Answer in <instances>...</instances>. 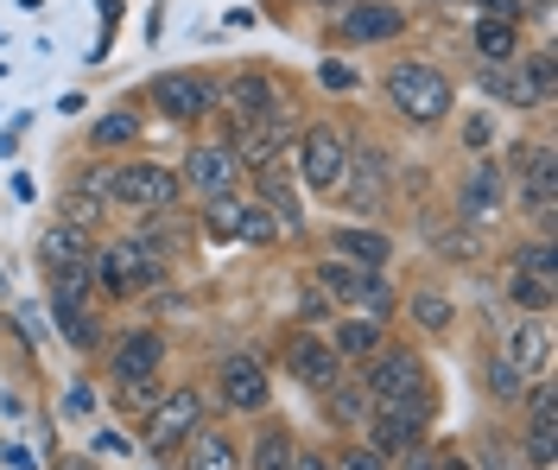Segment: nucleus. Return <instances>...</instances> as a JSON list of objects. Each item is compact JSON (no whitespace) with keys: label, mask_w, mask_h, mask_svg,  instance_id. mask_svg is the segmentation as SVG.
<instances>
[{"label":"nucleus","mask_w":558,"mask_h":470,"mask_svg":"<svg viewBox=\"0 0 558 470\" xmlns=\"http://www.w3.org/2000/svg\"><path fill=\"white\" fill-rule=\"evenodd\" d=\"M387 103H393L400 121L432 128V121L451 115V76L438 71V64H425V58H407V64L387 71Z\"/></svg>","instance_id":"nucleus-1"},{"label":"nucleus","mask_w":558,"mask_h":470,"mask_svg":"<svg viewBox=\"0 0 558 470\" xmlns=\"http://www.w3.org/2000/svg\"><path fill=\"white\" fill-rule=\"evenodd\" d=\"M317 287H324V299H343V305H355V312H368L375 325H381L387 312H393V292H387L381 267H355V261H324V267H317Z\"/></svg>","instance_id":"nucleus-2"},{"label":"nucleus","mask_w":558,"mask_h":470,"mask_svg":"<svg viewBox=\"0 0 558 470\" xmlns=\"http://www.w3.org/2000/svg\"><path fill=\"white\" fill-rule=\"evenodd\" d=\"M362 395L375 400V407L425 400V362H418L413 350H375V362H368V382H362Z\"/></svg>","instance_id":"nucleus-3"},{"label":"nucleus","mask_w":558,"mask_h":470,"mask_svg":"<svg viewBox=\"0 0 558 470\" xmlns=\"http://www.w3.org/2000/svg\"><path fill=\"white\" fill-rule=\"evenodd\" d=\"M108 197H114V204H128V210H166V204H178V172H172V166H153V159L114 166Z\"/></svg>","instance_id":"nucleus-4"},{"label":"nucleus","mask_w":558,"mask_h":470,"mask_svg":"<svg viewBox=\"0 0 558 470\" xmlns=\"http://www.w3.org/2000/svg\"><path fill=\"white\" fill-rule=\"evenodd\" d=\"M197 426H204V395H197V388H172V395H159L146 407V445H153V451L184 445Z\"/></svg>","instance_id":"nucleus-5"},{"label":"nucleus","mask_w":558,"mask_h":470,"mask_svg":"<svg viewBox=\"0 0 558 470\" xmlns=\"http://www.w3.org/2000/svg\"><path fill=\"white\" fill-rule=\"evenodd\" d=\"M349 179V141L337 128H312L299 141V184L305 191H337Z\"/></svg>","instance_id":"nucleus-6"},{"label":"nucleus","mask_w":558,"mask_h":470,"mask_svg":"<svg viewBox=\"0 0 558 470\" xmlns=\"http://www.w3.org/2000/svg\"><path fill=\"white\" fill-rule=\"evenodd\" d=\"M153 109L166 115V121H204V115L216 109V83H209V76H191V71L159 76V83H153Z\"/></svg>","instance_id":"nucleus-7"},{"label":"nucleus","mask_w":558,"mask_h":470,"mask_svg":"<svg viewBox=\"0 0 558 470\" xmlns=\"http://www.w3.org/2000/svg\"><path fill=\"white\" fill-rule=\"evenodd\" d=\"M501 204H508V179H501V166H488V159H476L470 172H463V191H457V210H463V222H495L501 217Z\"/></svg>","instance_id":"nucleus-8"},{"label":"nucleus","mask_w":558,"mask_h":470,"mask_svg":"<svg viewBox=\"0 0 558 470\" xmlns=\"http://www.w3.org/2000/svg\"><path fill=\"white\" fill-rule=\"evenodd\" d=\"M159 362H166L159 330H128V337L108 350V375L128 388V382H153V375H159Z\"/></svg>","instance_id":"nucleus-9"},{"label":"nucleus","mask_w":558,"mask_h":470,"mask_svg":"<svg viewBox=\"0 0 558 470\" xmlns=\"http://www.w3.org/2000/svg\"><path fill=\"white\" fill-rule=\"evenodd\" d=\"M286 369H292V382H305V388L324 395V388L343 375V357H337L324 337H305V330H299V337H286Z\"/></svg>","instance_id":"nucleus-10"},{"label":"nucleus","mask_w":558,"mask_h":470,"mask_svg":"<svg viewBox=\"0 0 558 470\" xmlns=\"http://www.w3.org/2000/svg\"><path fill=\"white\" fill-rule=\"evenodd\" d=\"M407 26V13L400 7H387V0H349L343 20H337V33L355 38V45H381V38H400Z\"/></svg>","instance_id":"nucleus-11"},{"label":"nucleus","mask_w":558,"mask_h":470,"mask_svg":"<svg viewBox=\"0 0 558 470\" xmlns=\"http://www.w3.org/2000/svg\"><path fill=\"white\" fill-rule=\"evenodd\" d=\"M178 184H191V191H204V197H229V191H235V153H229V146H191Z\"/></svg>","instance_id":"nucleus-12"},{"label":"nucleus","mask_w":558,"mask_h":470,"mask_svg":"<svg viewBox=\"0 0 558 470\" xmlns=\"http://www.w3.org/2000/svg\"><path fill=\"white\" fill-rule=\"evenodd\" d=\"M425 438V400H400L375 413V451H418Z\"/></svg>","instance_id":"nucleus-13"},{"label":"nucleus","mask_w":558,"mask_h":470,"mask_svg":"<svg viewBox=\"0 0 558 470\" xmlns=\"http://www.w3.org/2000/svg\"><path fill=\"white\" fill-rule=\"evenodd\" d=\"M222 400H229L235 413H260V407H267V369H260V357L222 362Z\"/></svg>","instance_id":"nucleus-14"},{"label":"nucleus","mask_w":558,"mask_h":470,"mask_svg":"<svg viewBox=\"0 0 558 470\" xmlns=\"http://www.w3.org/2000/svg\"><path fill=\"white\" fill-rule=\"evenodd\" d=\"M286 141H292V121H286V115H260V121H247V134H242V159L267 172Z\"/></svg>","instance_id":"nucleus-15"},{"label":"nucleus","mask_w":558,"mask_h":470,"mask_svg":"<svg viewBox=\"0 0 558 470\" xmlns=\"http://www.w3.org/2000/svg\"><path fill=\"white\" fill-rule=\"evenodd\" d=\"M521 197H526V210H533V222L553 229V153L546 146L521 166Z\"/></svg>","instance_id":"nucleus-16"},{"label":"nucleus","mask_w":558,"mask_h":470,"mask_svg":"<svg viewBox=\"0 0 558 470\" xmlns=\"http://www.w3.org/2000/svg\"><path fill=\"white\" fill-rule=\"evenodd\" d=\"M229 109H235V121H260V115H274V83L260 71H242L235 83H229Z\"/></svg>","instance_id":"nucleus-17"},{"label":"nucleus","mask_w":558,"mask_h":470,"mask_svg":"<svg viewBox=\"0 0 558 470\" xmlns=\"http://www.w3.org/2000/svg\"><path fill=\"white\" fill-rule=\"evenodd\" d=\"M89 254H96L89 229H76V222L45 229V261H51V267H89Z\"/></svg>","instance_id":"nucleus-18"},{"label":"nucleus","mask_w":558,"mask_h":470,"mask_svg":"<svg viewBox=\"0 0 558 470\" xmlns=\"http://www.w3.org/2000/svg\"><path fill=\"white\" fill-rule=\"evenodd\" d=\"M387 254H393V242H387L381 229H337V261H355V267H387Z\"/></svg>","instance_id":"nucleus-19"},{"label":"nucleus","mask_w":558,"mask_h":470,"mask_svg":"<svg viewBox=\"0 0 558 470\" xmlns=\"http://www.w3.org/2000/svg\"><path fill=\"white\" fill-rule=\"evenodd\" d=\"M242 458H235V445L222 433H191V458H184V470H235Z\"/></svg>","instance_id":"nucleus-20"},{"label":"nucleus","mask_w":558,"mask_h":470,"mask_svg":"<svg viewBox=\"0 0 558 470\" xmlns=\"http://www.w3.org/2000/svg\"><path fill=\"white\" fill-rule=\"evenodd\" d=\"M324 400H330V420H337V426L368 420V395H362V382H349V375H337V382L324 388Z\"/></svg>","instance_id":"nucleus-21"},{"label":"nucleus","mask_w":558,"mask_h":470,"mask_svg":"<svg viewBox=\"0 0 558 470\" xmlns=\"http://www.w3.org/2000/svg\"><path fill=\"white\" fill-rule=\"evenodd\" d=\"M330 350H337V357H375V350H381V325H375V318H343Z\"/></svg>","instance_id":"nucleus-22"},{"label":"nucleus","mask_w":558,"mask_h":470,"mask_svg":"<svg viewBox=\"0 0 558 470\" xmlns=\"http://www.w3.org/2000/svg\"><path fill=\"white\" fill-rule=\"evenodd\" d=\"M488 395L501 400V407H514L526 395V369L514 357H488Z\"/></svg>","instance_id":"nucleus-23"},{"label":"nucleus","mask_w":558,"mask_h":470,"mask_svg":"<svg viewBox=\"0 0 558 470\" xmlns=\"http://www.w3.org/2000/svg\"><path fill=\"white\" fill-rule=\"evenodd\" d=\"M514 45H521V20H483V26H476V51L495 58V64L514 58Z\"/></svg>","instance_id":"nucleus-24"},{"label":"nucleus","mask_w":558,"mask_h":470,"mask_svg":"<svg viewBox=\"0 0 558 470\" xmlns=\"http://www.w3.org/2000/svg\"><path fill=\"white\" fill-rule=\"evenodd\" d=\"M83 299H89V267H51V305L83 312Z\"/></svg>","instance_id":"nucleus-25"},{"label":"nucleus","mask_w":558,"mask_h":470,"mask_svg":"<svg viewBox=\"0 0 558 470\" xmlns=\"http://www.w3.org/2000/svg\"><path fill=\"white\" fill-rule=\"evenodd\" d=\"M508 299L526 305L533 318H546V305H553V280H546V274H514V280H508Z\"/></svg>","instance_id":"nucleus-26"},{"label":"nucleus","mask_w":558,"mask_h":470,"mask_svg":"<svg viewBox=\"0 0 558 470\" xmlns=\"http://www.w3.org/2000/svg\"><path fill=\"white\" fill-rule=\"evenodd\" d=\"M413 318H418V330H432V337H445L451 330V299L445 292H413Z\"/></svg>","instance_id":"nucleus-27"},{"label":"nucleus","mask_w":558,"mask_h":470,"mask_svg":"<svg viewBox=\"0 0 558 470\" xmlns=\"http://www.w3.org/2000/svg\"><path fill=\"white\" fill-rule=\"evenodd\" d=\"M521 76H526V89H533V103H546L553 96V51H533L521 64Z\"/></svg>","instance_id":"nucleus-28"},{"label":"nucleus","mask_w":558,"mask_h":470,"mask_svg":"<svg viewBox=\"0 0 558 470\" xmlns=\"http://www.w3.org/2000/svg\"><path fill=\"white\" fill-rule=\"evenodd\" d=\"M134 134H140V121L128 109H114L108 121H96V146H128Z\"/></svg>","instance_id":"nucleus-29"},{"label":"nucleus","mask_w":558,"mask_h":470,"mask_svg":"<svg viewBox=\"0 0 558 470\" xmlns=\"http://www.w3.org/2000/svg\"><path fill=\"white\" fill-rule=\"evenodd\" d=\"M292 451H299V445H292L286 433H267L260 438V451H254V470H286L292 465Z\"/></svg>","instance_id":"nucleus-30"},{"label":"nucleus","mask_w":558,"mask_h":470,"mask_svg":"<svg viewBox=\"0 0 558 470\" xmlns=\"http://www.w3.org/2000/svg\"><path fill=\"white\" fill-rule=\"evenodd\" d=\"M260 197H267V204H274V210H279V217H286V222H299V197H292L286 184H274V179H267V172H260Z\"/></svg>","instance_id":"nucleus-31"},{"label":"nucleus","mask_w":558,"mask_h":470,"mask_svg":"<svg viewBox=\"0 0 558 470\" xmlns=\"http://www.w3.org/2000/svg\"><path fill=\"white\" fill-rule=\"evenodd\" d=\"M514 274H546V280H553V249H546V242L521 249V254H514Z\"/></svg>","instance_id":"nucleus-32"},{"label":"nucleus","mask_w":558,"mask_h":470,"mask_svg":"<svg viewBox=\"0 0 558 470\" xmlns=\"http://www.w3.org/2000/svg\"><path fill=\"white\" fill-rule=\"evenodd\" d=\"M330 470H387V465H381V451H375V445H368V451H362V445H349Z\"/></svg>","instance_id":"nucleus-33"},{"label":"nucleus","mask_w":558,"mask_h":470,"mask_svg":"<svg viewBox=\"0 0 558 470\" xmlns=\"http://www.w3.org/2000/svg\"><path fill=\"white\" fill-rule=\"evenodd\" d=\"M476 7H488V20H521V0H476Z\"/></svg>","instance_id":"nucleus-34"},{"label":"nucleus","mask_w":558,"mask_h":470,"mask_svg":"<svg viewBox=\"0 0 558 470\" xmlns=\"http://www.w3.org/2000/svg\"><path fill=\"white\" fill-rule=\"evenodd\" d=\"M483 470H521V458H508L501 445H488V451H483Z\"/></svg>","instance_id":"nucleus-35"},{"label":"nucleus","mask_w":558,"mask_h":470,"mask_svg":"<svg viewBox=\"0 0 558 470\" xmlns=\"http://www.w3.org/2000/svg\"><path fill=\"white\" fill-rule=\"evenodd\" d=\"M324 83H330V89H355V71H343V64H324Z\"/></svg>","instance_id":"nucleus-36"},{"label":"nucleus","mask_w":558,"mask_h":470,"mask_svg":"<svg viewBox=\"0 0 558 470\" xmlns=\"http://www.w3.org/2000/svg\"><path fill=\"white\" fill-rule=\"evenodd\" d=\"M286 470H330V458H317V451H292V465Z\"/></svg>","instance_id":"nucleus-37"},{"label":"nucleus","mask_w":558,"mask_h":470,"mask_svg":"<svg viewBox=\"0 0 558 470\" xmlns=\"http://www.w3.org/2000/svg\"><path fill=\"white\" fill-rule=\"evenodd\" d=\"M299 312H305V318H312V325H317V318L330 312V299H324V292H305V305H299Z\"/></svg>","instance_id":"nucleus-38"},{"label":"nucleus","mask_w":558,"mask_h":470,"mask_svg":"<svg viewBox=\"0 0 558 470\" xmlns=\"http://www.w3.org/2000/svg\"><path fill=\"white\" fill-rule=\"evenodd\" d=\"M400 470H438V451H407V465Z\"/></svg>","instance_id":"nucleus-39"},{"label":"nucleus","mask_w":558,"mask_h":470,"mask_svg":"<svg viewBox=\"0 0 558 470\" xmlns=\"http://www.w3.org/2000/svg\"><path fill=\"white\" fill-rule=\"evenodd\" d=\"M438 470H476V465H470L463 451H438Z\"/></svg>","instance_id":"nucleus-40"},{"label":"nucleus","mask_w":558,"mask_h":470,"mask_svg":"<svg viewBox=\"0 0 558 470\" xmlns=\"http://www.w3.org/2000/svg\"><path fill=\"white\" fill-rule=\"evenodd\" d=\"M58 470H89V465H58Z\"/></svg>","instance_id":"nucleus-41"}]
</instances>
